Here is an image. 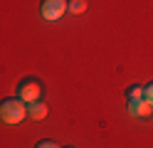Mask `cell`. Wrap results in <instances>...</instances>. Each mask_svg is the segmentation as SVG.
<instances>
[{
  "label": "cell",
  "mask_w": 153,
  "mask_h": 148,
  "mask_svg": "<svg viewBox=\"0 0 153 148\" xmlns=\"http://www.w3.org/2000/svg\"><path fill=\"white\" fill-rule=\"evenodd\" d=\"M27 118V104L22 101V99H5L3 104H0V121L7 123V126H17V123H22Z\"/></svg>",
  "instance_id": "cell-1"
},
{
  "label": "cell",
  "mask_w": 153,
  "mask_h": 148,
  "mask_svg": "<svg viewBox=\"0 0 153 148\" xmlns=\"http://www.w3.org/2000/svg\"><path fill=\"white\" fill-rule=\"evenodd\" d=\"M35 148H59V146H57L54 141H40V143H37Z\"/></svg>",
  "instance_id": "cell-9"
},
{
  "label": "cell",
  "mask_w": 153,
  "mask_h": 148,
  "mask_svg": "<svg viewBox=\"0 0 153 148\" xmlns=\"http://www.w3.org/2000/svg\"><path fill=\"white\" fill-rule=\"evenodd\" d=\"M133 99H143V86H131L128 89V101H133Z\"/></svg>",
  "instance_id": "cell-7"
},
{
  "label": "cell",
  "mask_w": 153,
  "mask_h": 148,
  "mask_svg": "<svg viewBox=\"0 0 153 148\" xmlns=\"http://www.w3.org/2000/svg\"><path fill=\"white\" fill-rule=\"evenodd\" d=\"M128 114L138 116V118H148L153 114V106L146 101V99H133V101H128Z\"/></svg>",
  "instance_id": "cell-4"
},
{
  "label": "cell",
  "mask_w": 153,
  "mask_h": 148,
  "mask_svg": "<svg viewBox=\"0 0 153 148\" xmlns=\"http://www.w3.org/2000/svg\"><path fill=\"white\" fill-rule=\"evenodd\" d=\"M40 96H42V84L37 79H22L17 84V99H22L25 104L40 101Z\"/></svg>",
  "instance_id": "cell-2"
},
{
  "label": "cell",
  "mask_w": 153,
  "mask_h": 148,
  "mask_svg": "<svg viewBox=\"0 0 153 148\" xmlns=\"http://www.w3.org/2000/svg\"><path fill=\"white\" fill-rule=\"evenodd\" d=\"M47 111H50V109H47V104L42 101H32V104H27V116L30 118H35V121H42V118H47Z\"/></svg>",
  "instance_id": "cell-5"
},
{
  "label": "cell",
  "mask_w": 153,
  "mask_h": 148,
  "mask_svg": "<svg viewBox=\"0 0 153 148\" xmlns=\"http://www.w3.org/2000/svg\"><path fill=\"white\" fill-rule=\"evenodd\" d=\"M143 99H146V101L153 106V82H151L148 86H143Z\"/></svg>",
  "instance_id": "cell-8"
},
{
  "label": "cell",
  "mask_w": 153,
  "mask_h": 148,
  "mask_svg": "<svg viewBox=\"0 0 153 148\" xmlns=\"http://www.w3.org/2000/svg\"><path fill=\"white\" fill-rule=\"evenodd\" d=\"M64 13H67V0H42L40 5V15L50 22H57Z\"/></svg>",
  "instance_id": "cell-3"
},
{
  "label": "cell",
  "mask_w": 153,
  "mask_h": 148,
  "mask_svg": "<svg viewBox=\"0 0 153 148\" xmlns=\"http://www.w3.org/2000/svg\"><path fill=\"white\" fill-rule=\"evenodd\" d=\"M67 10H69L72 15L87 13V0H67Z\"/></svg>",
  "instance_id": "cell-6"
},
{
  "label": "cell",
  "mask_w": 153,
  "mask_h": 148,
  "mask_svg": "<svg viewBox=\"0 0 153 148\" xmlns=\"http://www.w3.org/2000/svg\"><path fill=\"white\" fill-rule=\"evenodd\" d=\"M67 148H74V146H67Z\"/></svg>",
  "instance_id": "cell-10"
}]
</instances>
